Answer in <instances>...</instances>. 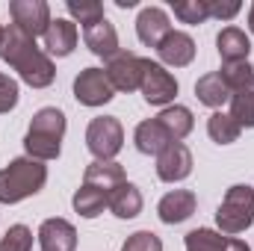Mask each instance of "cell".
<instances>
[{
  "instance_id": "obj_16",
  "label": "cell",
  "mask_w": 254,
  "mask_h": 251,
  "mask_svg": "<svg viewBox=\"0 0 254 251\" xmlns=\"http://www.w3.org/2000/svg\"><path fill=\"white\" fill-rule=\"evenodd\" d=\"M45 54L48 57H68L77 48V24L68 18H54L45 30Z\"/></svg>"
},
{
  "instance_id": "obj_23",
  "label": "cell",
  "mask_w": 254,
  "mask_h": 251,
  "mask_svg": "<svg viewBox=\"0 0 254 251\" xmlns=\"http://www.w3.org/2000/svg\"><path fill=\"white\" fill-rule=\"evenodd\" d=\"M107 207H110V210H113V216H119V219H136V216L142 213L145 201H142L139 187H136V184H130V181H125L122 187L110 195Z\"/></svg>"
},
{
  "instance_id": "obj_19",
  "label": "cell",
  "mask_w": 254,
  "mask_h": 251,
  "mask_svg": "<svg viewBox=\"0 0 254 251\" xmlns=\"http://www.w3.org/2000/svg\"><path fill=\"white\" fill-rule=\"evenodd\" d=\"M133 142H136V151H139V154H148V157H160V154L172 145L169 133L163 130V125H160L157 119L139 122V125H136V133H133Z\"/></svg>"
},
{
  "instance_id": "obj_9",
  "label": "cell",
  "mask_w": 254,
  "mask_h": 251,
  "mask_svg": "<svg viewBox=\"0 0 254 251\" xmlns=\"http://www.w3.org/2000/svg\"><path fill=\"white\" fill-rule=\"evenodd\" d=\"M142 57L133 51H119L116 57L107 60V77L116 92H136L142 86Z\"/></svg>"
},
{
  "instance_id": "obj_13",
  "label": "cell",
  "mask_w": 254,
  "mask_h": 251,
  "mask_svg": "<svg viewBox=\"0 0 254 251\" xmlns=\"http://www.w3.org/2000/svg\"><path fill=\"white\" fill-rule=\"evenodd\" d=\"M195 207H198V198H195L192 189H172L169 195L160 198L157 216H160L163 225H181L195 213Z\"/></svg>"
},
{
  "instance_id": "obj_21",
  "label": "cell",
  "mask_w": 254,
  "mask_h": 251,
  "mask_svg": "<svg viewBox=\"0 0 254 251\" xmlns=\"http://www.w3.org/2000/svg\"><path fill=\"white\" fill-rule=\"evenodd\" d=\"M195 98H198L204 107H210V110H222V107L231 101V89H228V83L222 80L219 71H210V74L198 77V83H195Z\"/></svg>"
},
{
  "instance_id": "obj_36",
  "label": "cell",
  "mask_w": 254,
  "mask_h": 251,
  "mask_svg": "<svg viewBox=\"0 0 254 251\" xmlns=\"http://www.w3.org/2000/svg\"><path fill=\"white\" fill-rule=\"evenodd\" d=\"M3 33H6V27H3V24H0V45H3Z\"/></svg>"
},
{
  "instance_id": "obj_28",
  "label": "cell",
  "mask_w": 254,
  "mask_h": 251,
  "mask_svg": "<svg viewBox=\"0 0 254 251\" xmlns=\"http://www.w3.org/2000/svg\"><path fill=\"white\" fill-rule=\"evenodd\" d=\"M65 6H68V15L83 27L104 21V3H98V0H65Z\"/></svg>"
},
{
  "instance_id": "obj_20",
  "label": "cell",
  "mask_w": 254,
  "mask_h": 251,
  "mask_svg": "<svg viewBox=\"0 0 254 251\" xmlns=\"http://www.w3.org/2000/svg\"><path fill=\"white\" fill-rule=\"evenodd\" d=\"M216 48H219L222 63H246L252 54V39L240 27H225L216 36Z\"/></svg>"
},
{
  "instance_id": "obj_30",
  "label": "cell",
  "mask_w": 254,
  "mask_h": 251,
  "mask_svg": "<svg viewBox=\"0 0 254 251\" xmlns=\"http://www.w3.org/2000/svg\"><path fill=\"white\" fill-rule=\"evenodd\" d=\"M0 251H33V231L27 225H12L0 240Z\"/></svg>"
},
{
  "instance_id": "obj_4",
  "label": "cell",
  "mask_w": 254,
  "mask_h": 251,
  "mask_svg": "<svg viewBox=\"0 0 254 251\" xmlns=\"http://www.w3.org/2000/svg\"><path fill=\"white\" fill-rule=\"evenodd\" d=\"M216 225H219V234L225 237L243 234L246 228L254 225V189L249 184H237L225 192L216 210Z\"/></svg>"
},
{
  "instance_id": "obj_15",
  "label": "cell",
  "mask_w": 254,
  "mask_h": 251,
  "mask_svg": "<svg viewBox=\"0 0 254 251\" xmlns=\"http://www.w3.org/2000/svg\"><path fill=\"white\" fill-rule=\"evenodd\" d=\"M187 251H252L249 243L237 240V237H225L213 228H195L187 234Z\"/></svg>"
},
{
  "instance_id": "obj_3",
  "label": "cell",
  "mask_w": 254,
  "mask_h": 251,
  "mask_svg": "<svg viewBox=\"0 0 254 251\" xmlns=\"http://www.w3.org/2000/svg\"><path fill=\"white\" fill-rule=\"evenodd\" d=\"M48 184V166L33 157H15L6 169H0V204H18Z\"/></svg>"
},
{
  "instance_id": "obj_10",
  "label": "cell",
  "mask_w": 254,
  "mask_h": 251,
  "mask_svg": "<svg viewBox=\"0 0 254 251\" xmlns=\"http://www.w3.org/2000/svg\"><path fill=\"white\" fill-rule=\"evenodd\" d=\"M192 151L184 142H172L160 157H157V178L166 184H181L192 175Z\"/></svg>"
},
{
  "instance_id": "obj_7",
  "label": "cell",
  "mask_w": 254,
  "mask_h": 251,
  "mask_svg": "<svg viewBox=\"0 0 254 251\" xmlns=\"http://www.w3.org/2000/svg\"><path fill=\"white\" fill-rule=\"evenodd\" d=\"M74 98L83 107H104L116 98V89L104 68H83L74 77Z\"/></svg>"
},
{
  "instance_id": "obj_22",
  "label": "cell",
  "mask_w": 254,
  "mask_h": 251,
  "mask_svg": "<svg viewBox=\"0 0 254 251\" xmlns=\"http://www.w3.org/2000/svg\"><path fill=\"white\" fill-rule=\"evenodd\" d=\"M157 122L163 125V130L169 133V139H172V142H184V139L192 133V127H195L192 110H190V107H181V104L166 107V110L157 116Z\"/></svg>"
},
{
  "instance_id": "obj_5",
  "label": "cell",
  "mask_w": 254,
  "mask_h": 251,
  "mask_svg": "<svg viewBox=\"0 0 254 251\" xmlns=\"http://www.w3.org/2000/svg\"><path fill=\"white\" fill-rule=\"evenodd\" d=\"M125 145V127L116 116H98L86 127V148L95 160H116Z\"/></svg>"
},
{
  "instance_id": "obj_1",
  "label": "cell",
  "mask_w": 254,
  "mask_h": 251,
  "mask_svg": "<svg viewBox=\"0 0 254 251\" xmlns=\"http://www.w3.org/2000/svg\"><path fill=\"white\" fill-rule=\"evenodd\" d=\"M0 60L12 65L18 71V77L33 86V89H48L57 77L54 60L36 45V39H30L24 30H18L15 24L6 27L3 33V45H0Z\"/></svg>"
},
{
  "instance_id": "obj_11",
  "label": "cell",
  "mask_w": 254,
  "mask_h": 251,
  "mask_svg": "<svg viewBox=\"0 0 254 251\" xmlns=\"http://www.w3.org/2000/svg\"><path fill=\"white\" fill-rule=\"evenodd\" d=\"M172 33V21L169 12L163 6H145L136 18V36L145 48H160L163 39Z\"/></svg>"
},
{
  "instance_id": "obj_12",
  "label": "cell",
  "mask_w": 254,
  "mask_h": 251,
  "mask_svg": "<svg viewBox=\"0 0 254 251\" xmlns=\"http://www.w3.org/2000/svg\"><path fill=\"white\" fill-rule=\"evenodd\" d=\"M39 246L42 251H77V228L68 219H45L39 225Z\"/></svg>"
},
{
  "instance_id": "obj_2",
  "label": "cell",
  "mask_w": 254,
  "mask_h": 251,
  "mask_svg": "<svg viewBox=\"0 0 254 251\" xmlns=\"http://www.w3.org/2000/svg\"><path fill=\"white\" fill-rule=\"evenodd\" d=\"M63 136H65V113L57 110V107H42L33 116L30 130L24 136V151H27V157L39 160V163L57 160L60 151H63Z\"/></svg>"
},
{
  "instance_id": "obj_25",
  "label": "cell",
  "mask_w": 254,
  "mask_h": 251,
  "mask_svg": "<svg viewBox=\"0 0 254 251\" xmlns=\"http://www.w3.org/2000/svg\"><path fill=\"white\" fill-rule=\"evenodd\" d=\"M107 201H110V198H107L101 189L89 187V184H83V187L74 192V198H71L74 210H77L83 219H95V216H101L104 207H107Z\"/></svg>"
},
{
  "instance_id": "obj_35",
  "label": "cell",
  "mask_w": 254,
  "mask_h": 251,
  "mask_svg": "<svg viewBox=\"0 0 254 251\" xmlns=\"http://www.w3.org/2000/svg\"><path fill=\"white\" fill-rule=\"evenodd\" d=\"M249 30L254 33V3H252V9H249Z\"/></svg>"
},
{
  "instance_id": "obj_32",
  "label": "cell",
  "mask_w": 254,
  "mask_h": 251,
  "mask_svg": "<svg viewBox=\"0 0 254 251\" xmlns=\"http://www.w3.org/2000/svg\"><path fill=\"white\" fill-rule=\"evenodd\" d=\"M18 107V83L0 71V116Z\"/></svg>"
},
{
  "instance_id": "obj_29",
  "label": "cell",
  "mask_w": 254,
  "mask_h": 251,
  "mask_svg": "<svg viewBox=\"0 0 254 251\" xmlns=\"http://www.w3.org/2000/svg\"><path fill=\"white\" fill-rule=\"evenodd\" d=\"M222 80L228 83V89L234 92V89H240V86H246L249 80H254V65L246 60V63H222Z\"/></svg>"
},
{
  "instance_id": "obj_14",
  "label": "cell",
  "mask_w": 254,
  "mask_h": 251,
  "mask_svg": "<svg viewBox=\"0 0 254 251\" xmlns=\"http://www.w3.org/2000/svg\"><path fill=\"white\" fill-rule=\"evenodd\" d=\"M125 181H127L125 169H122L116 160H95V163H92V166H86V172H83V184L101 189L107 198L122 187Z\"/></svg>"
},
{
  "instance_id": "obj_17",
  "label": "cell",
  "mask_w": 254,
  "mask_h": 251,
  "mask_svg": "<svg viewBox=\"0 0 254 251\" xmlns=\"http://www.w3.org/2000/svg\"><path fill=\"white\" fill-rule=\"evenodd\" d=\"M163 65H172V68H187L195 60V42H192L190 33H181V30H172L163 45L157 48Z\"/></svg>"
},
{
  "instance_id": "obj_26",
  "label": "cell",
  "mask_w": 254,
  "mask_h": 251,
  "mask_svg": "<svg viewBox=\"0 0 254 251\" xmlns=\"http://www.w3.org/2000/svg\"><path fill=\"white\" fill-rule=\"evenodd\" d=\"M207 133H210V139H213L216 145H231V142H237V139H240L243 127L231 119V113L216 110V113L207 119Z\"/></svg>"
},
{
  "instance_id": "obj_33",
  "label": "cell",
  "mask_w": 254,
  "mask_h": 251,
  "mask_svg": "<svg viewBox=\"0 0 254 251\" xmlns=\"http://www.w3.org/2000/svg\"><path fill=\"white\" fill-rule=\"evenodd\" d=\"M207 9H210V18L216 21H231L240 15L243 3L240 0H207Z\"/></svg>"
},
{
  "instance_id": "obj_8",
  "label": "cell",
  "mask_w": 254,
  "mask_h": 251,
  "mask_svg": "<svg viewBox=\"0 0 254 251\" xmlns=\"http://www.w3.org/2000/svg\"><path fill=\"white\" fill-rule=\"evenodd\" d=\"M9 15H12V24L18 30H24L30 39L45 36L48 24L54 21L51 18V6L45 0H12L9 3Z\"/></svg>"
},
{
  "instance_id": "obj_6",
  "label": "cell",
  "mask_w": 254,
  "mask_h": 251,
  "mask_svg": "<svg viewBox=\"0 0 254 251\" xmlns=\"http://www.w3.org/2000/svg\"><path fill=\"white\" fill-rule=\"evenodd\" d=\"M142 98L151 104V107H172L175 95H178V80L172 71H166L163 63H151L145 60L142 63V86H139Z\"/></svg>"
},
{
  "instance_id": "obj_27",
  "label": "cell",
  "mask_w": 254,
  "mask_h": 251,
  "mask_svg": "<svg viewBox=\"0 0 254 251\" xmlns=\"http://www.w3.org/2000/svg\"><path fill=\"white\" fill-rule=\"evenodd\" d=\"M172 12L181 24H190V27H198L210 18L207 0H172Z\"/></svg>"
},
{
  "instance_id": "obj_31",
  "label": "cell",
  "mask_w": 254,
  "mask_h": 251,
  "mask_svg": "<svg viewBox=\"0 0 254 251\" xmlns=\"http://www.w3.org/2000/svg\"><path fill=\"white\" fill-rule=\"evenodd\" d=\"M122 251H163V240L154 231H136L125 240Z\"/></svg>"
},
{
  "instance_id": "obj_18",
  "label": "cell",
  "mask_w": 254,
  "mask_h": 251,
  "mask_svg": "<svg viewBox=\"0 0 254 251\" xmlns=\"http://www.w3.org/2000/svg\"><path fill=\"white\" fill-rule=\"evenodd\" d=\"M83 42L101 60H110V57L119 54V33H116V27L107 18L98 21V24H92V27H83Z\"/></svg>"
},
{
  "instance_id": "obj_24",
  "label": "cell",
  "mask_w": 254,
  "mask_h": 251,
  "mask_svg": "<svg viewBox=\"0 0 254 251\" xmlns=\"http://www.w3.org/2000/svg\"><path fill=\"white\" fill-rule=\"evenodd\" d=\"M231 119L240 127H254V80L231 92Z\"/></svg>"
},
{
  "instance_id": "obj_34",
  "label": "cell",
  "mask_w": 254,
  "mask_h": 251,
  "mask_svg": "<svg viewBox=\"0 0 254 251\" xmlns=\"http://www.w3.org/2000/svg\"><path fill=\"white\" fill-rule=\"evenodd\" d=\"M116 6H119V9H133L136 0H116Z\"/></svg>"
}]
</instances>
